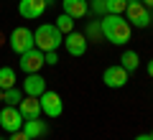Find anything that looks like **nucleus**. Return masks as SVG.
Returning a JSON list of instances; mask_svg holds the SVG:
<instances>
[{
  "label": "nucleus",
  "instance_id": "4",
  "mask_svg": "<svg viewBox=\"0 0 153 140\" xmlns=\"http://www.w3.org/2000/svg\"><path fill=\"white\" fill-rule=\"evenodd\" d=\"M8 41H10V49L16 51L18 56L26 54V51H31V49H36V43H33V31H31V28H26V26L13 28Z\"/></svg>",
  "mask_w": 153,
  "mask_h": 140
},
{
  "label": "nucleus",
  "instance_id": "29",
  "mask_svg": "<svg viewBox=\"0 0 153 140\" xmlns=\"http://www.w3.org/2000/svg\"><path fill=\"white\" fill-rule=\"evenodd\" d=\"M46 3H49V5H51V3H54V0H46Z\"/></svg>",
  "mask_w": 153,
  "mask_h": 140
},
{
  "label": "nucleus",
  "instance_id": "13",
  "mask_svg": "<svg viewBox=\"0 0 153 140\" xmlns=\"http://www.w3.org/2000/svg\"><path fill=\"white\" fill-rule=\"evenodd\" d=\"M18 110H21L23 120L41 117V102H38V97H28V94H23V99L18 102Z\"/></svg>",
  "mask_w": 153,
  "mask_h": 140
},
{
  "label": "nucleus",
  "instance_id": "23",
  "mask_svg": "<svg viewBox=\"0 0 153 140\" xmlns=\"http://www.w3.org/2000/svg\"><path fill=\"white\" fill-rule=\"evenodd\" d=\"M10 140H31V138H28L23 130H18V133H10Z\"/></svg>",
  "mask_w": 153,
  "mask_h": 140
},
{
  "label": "nucleus",
  "instance_id": "1",
  "mask_svg": "<svg viewBox=\"0 0 153 140\" xmlns=\"http://www.w3.org/2000/svg\"><path fill=\"white\" fill-rule=\"evenodd\" d=\"M100 28H102V38L110 41L112 46H125L130 41V36H133V26L123 16H112V13L102 16Z\"/></svg>",
  "mask_w": 153,
  "mask_h": 140
},
{
  "label": "nucleus",
  "instance_id": "17",
  "mask_svg": "<svg viewBox=\"0 0 153 140\" xmlns=\"http://www.w3.org/2000/svg\"><path fill=\"white\" fill-rule=\"evenodd\" d=\"M23 99V89L18 87H10V89H3V102L10 104V107H18V102Z\"/></svg>",
  "mask_w": 153,
  "mask_h": 140
},
{
  "label": "nucleus",
  "instance_id": "7",
  "mask_svg": "<svg viewBox=\"0 0 153 140\" xmlns=\"http://www.w3.org/2000/svg\"><path fill=\"white\" fill-rule=\"evenodd\" d=\"M18 66H21L23 74H38V71H41V66H44V51L31 49V51H26V54H21Z\"/></svg>",
  "mask_w": 153,
  "mask_h": 140
},
{
  "label": "nucleus",
  "instance_id": "8",
  "mask_svg": "<svg viewBox=\"0 0 153 140\" xmlns=\"http://www.w3.org/2000/svg\"><path fill=\"white\" fill-rule=\"evenodd\" d=\"M46 8H49L46 0H21V3H18V13H21V18H26V21L41 18L46 13Z\"/></svg>",
  "mask_w": 153,
  "mask_h": 140
},
{
  "label": "nucleus",
  "instance_id": "16",
  "mask_svg": "<svg viewBox=\"0 0 153 140\" xmlns=\"http://www.w3.org/2000/svg\"><path fill=\"white\" fill-rule=\"evenodd\" d=\"M16 81L18 76L13 66H0V89H10V87H16Z\"/></svg>",
  "mask_w": 153,
  "mask_h": 140
},
{
  "label": "nucleus",
  "instance_id": "22",
  "mask_svg": "<svg viewBox=\"0 0 153 140\" xmlns=\"http://www.w3.org/2000/svg\"><path fill=\"white\" fill-rule=\"evenodd\" d=\"M44 64L56 66V64H59V54H56V51H46V54H44Z\"/></svg>",
  "mask_w": 153,
  "mask_h": 140
},
{
  "label": "nucleus",
  "instance_id": "3",
  "mask_svg": "<svg viewBox=\"0 0 153 140\" xmlns=\"http://www.w3.org/2000/svg\"><path fill=\"white\" fill-rule=\"evenodd\" d=\"M125 13H128V23H130L133 28H148L153 23V13L143 5L140 0H128Z\"/></svg>",
  "mask_w": 153,
  "mask_h": 140
},
{
  "label": "nucleus",
  "instance_id": "10",
  "mask_svg": "<svg viewBox=\"0 0 153 140\" xmlns=\"http://www.w3.org/2000/svg\"><path fill=\"white\" fill-rule=\"evenodd\" d=\"M102 81L110 87V89H120V87L128 84V71L123 69L120 64H117V66H107L105 74H102Z\"/></svg>",
  "mask_w": 153,
  "mask_h": 140
},
{
  "label": "nucleus",
  "instance_id": "9",
  "mask_svg": "<svg viewBox=\"0 0 153 140\" xmlns=\"http://www.w3.org/2000/svg\"><path fill=\"white\" fill-rule=\"evenodd\" d=\"M87 43L89 41L84 38V33L71 31V33H66V36H64V43H61V46H66V54H71V56H84Z\"/></svg>",
  "mask_w": 153,
  "mask_h": 140
},
{
  "label": "nucleus",
  "instance_id": "15",
  "mask_svg": "<svg viewBox=\"0 0 153 140\" xmlns=\"http://www.w3.org/2000/svg\"><path fill=\"white\" fill-rule=\"evenodd\" d=\"M120 66L130 74V71H135L138 66H140V56H138V51H133V49H128V51H123V56H120Z\"/></svg>",
  "mask_w": 153,
  "mask_h": 140
},
{
  "label": "nucleus",
  "instance_id": "19",
  "mask_svg": "<svg viewBox=\"0 0 153 140\" xmlns=\"http://www.w3.org/2000/svg\"><path fill=\"white\" fill-rule=\"evenodd\" d=\"M125 5H128V0H105V10L112 13V16H123L125 13Z\"/></svg>",
  "mask_w": 153,
  "mask_h": 140
},
{
  "label": "nucleus",
  "instance_id": "28",
  "mask_svg": "<svg viewBox=\"0 0 153 140\" xmlns=\"http://www.w3.org/2000/svg\"><path fill=\"white\" fill-rule=\"evenodd\" d=\"M148 135H151V140H153V130H151V133H148Z\"/></svg>",
  "mask_w": 153,
  "mask_h": 140
},
{
  "label": "nucleus",
  "instance_id": "6",
  "mask_svg": "<svg viewBox=\"0 0 153 140\" xmlns=\"http://www.w3.org/2000/svg\"><path fill=\"white\" fill-rule=\"evenodd\" d=\"M23 115L18 107H10V104H5V107L0 110V127L5 130V133H18V130L23 127Z\"/></svg>",
  "mask_w": 153,
  "mask_h": 140
},
{
  "label": "nucleus",
  "instance_id": "21",
  "mask_svg": "<svg viewBox=\"0 0 153 140\" xmlns=\"http://www.w3.org/2000/svg\"><path fill=\"white\" fill-rule=\"evenodd\" d=\"M89 13H94V16H105V0H89Z\"/></svg>",
  "mask_w": 153,
  "mask_h": 140
},
{
  "label": "nucleus",
  "instance_id": "26",
  "mask_svg": "<svg viewBox=\"0 0 153 140\" xmlns=\"http://www.w3.org/2000/svg\"><path fill=\"white\" fill-rule=\"evenodd\" d=\"M135 140H151V135H135Z\"/></svg>",
  "mask_w": 153,
  "mask_h": 140
},
{
  "label": "nucleus",
  "instance_id": "18",
  "mask_svg": "<svg viewBox=\"0 0 153 140\" xmlns=\"http://www.w3.org/2000/svg\"><path fill=\"white\" fill-rule=\"evenodd\" d=\"M84 38H87V41H105L102 38V28H100V21H89L87 23V31H84Z\"/></svg>",
  "mask_w": 153,
  "mask_h": 140
},
{
  "label": "nucleus",
  "instance_id": "2",
  "mask_svg": "<svg viewBox=\"0 0 153 140\" xmlns=\"http://www.w3.org/2000/svg\"><path fill=\"white\" fill-rule=\"evenodd\" d=\"M33 43L38 51H59V46L64 43V33L54 26V23H41L33 31Z\"/></svg>",
  "mask_w": 153,
  "mask_h": 140
},
{
  "label": "nucleus",
  "instance_id": "30",
  "mask_svg": "<svg viewBox=\"0 0 153 140\" xmlns=\"http://www.w3.org/2000/svg\"><path fill=\"white\" fill-rule=\"evenodd\" d=\"M0 140H5V138H0Z\"/></svg>",
  "mask_w": 153,
  "mask_h": 140
},
{
  "label": "nucleus",
  "instance_id": "12",
  "mask_svg": "<svg viewBox=\"0 0 153 140\" xmlns=\"http://www.w3.org/2000/svg\"><path fill=\"white\" fill-rule=\"evenodd\" d=\"M46 92V79L41 74H26V81H23V94L28 97H41Z\"/></svg>",
  "mask_w": 153,
  "mask_h": 140
},
{
  "label": "nucleus",
  "instance_id": "25",
  "mask_svg": "<svg viewBox=\"0 0 153 140\" xmlns=\"http://www.w3.org/2000/svg\"><path fill=\"white\" fill-rule=\"evenodd\" d=\"M140 3H143V5L148 8V10H151V8H153V0H140Z\"/></svg>",
  "mask_w": 153,
  "mask_h": 140
},
{
  "label": "nucleus",
  "instance_id": "24",
  "mask_svg": "<svg viewBox=\"0 0 153 140\" xmlns=\"http://www.w3.org/2000/svg\"><path fill=\"white\" fill-rule=\"evenodd\" d=\"M148 76H151V79H153V59L148 61Z\"/></svg>",
  "mask_w": 153,
  "mask_h": 140
},
{
  "label": "nucleus",
  "instance_id": "27",
  "mask_svg": "<svg viewBox=\"0 0 153 140\" xmlns=\"http://www.w3.org/2000/svg\"><path fill=\"white\" fill-rule=\"evenodd\" d=\"M0 102H3V89H0Z\"/></svg>",
  "mask_w": 153,
  "mask_h": 140
},
{
  "label": "nucleus",
  "instance_id": "20",
  "mask_svg": "<svg viewBox=\"0 0 153 140\" xmlns=\"http://www.w3.org/2000/svg\"><path fill=\"white\" fill-rule=\"evenodd\" d=\"M54 26H56V28H59V31L66 36V33H71V31H74V18H69L66 13H61V16L56 18V23H54Z\"/></svg>",
  "mask_w": 153,
  "mask_h": 140
},
{
  "label": "nucleus",
  "instance_id": "11",
  "mask_svg": "<svg viewBox=\"0 0 153 140\" xmlns=\"http://www.w3.org/2000/svg\"><path fill=\"white\" fill-rule=\"evenodd\" d=\"M61 13H66L69 18L79 21V18H87L89 13V3L87 0H61Z\"/></svg>",
  "mask_w": 153,
  "mask_h": 140
},
{
  "label": "nucleus",
  "instance_id": "5",
  "mask_svg": "<svg viewBox=\"0 0 153 140\" xmlns=\"http://www.w3.org/2000/svg\"><path fill=\"white\" fill-rule=\"evenodd\" d=\"M38 102H41V112H44L46 117H61V112H64V102H61L59 92L46 89L44 94L38 97Z\"/></svg>",
  "mask_w": 153,
  "mask_h": 140
},
{
  "label": "nucleus",
  "instance_id": "14",
  "mask_svg": "<svg viewBox=\"0 0 153 140\" xmlns=\"http://www.w3.org/2000/svg\"><path fill=\"white\" fill-rule=\"evenodd\" d=\"M21 130H23V133H26L31 140H38V138H46V135H49V125H46L41 117H36V120H26Z\"/></svg>",
  "mask_w": 153,
  "mask_h": 140
}]
</instances>
